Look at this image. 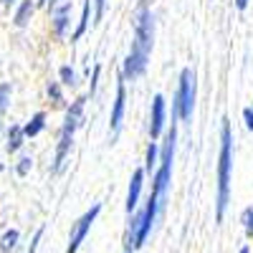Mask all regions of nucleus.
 <instances>
[{"label": "nucleus", "instance_id": "obj_16", "mask_svg": "<svg viewBox=\"0 0 253 253\" xmlns=\"http://www.w3.org/2000/svg\"><path fill=\"white\" fill-rule=\"evenodd\" d=\"M10 101H13V86L5 81V84H0V122L10 112Z\"/></svg>", "mask_w": 253, "mask_h": 253}, {"label": "nucleus", "instance_id": "obj_25", "mask_svg": "<svg viewBox=\"0 0 253 253\" xmlns=\"http://www.w3.org/2000/svg\"><path fill=\"white\" fill-rule=\"evenodd\" d=\"M56 0H36V8H53Z\"/></svg>", "mask_w": 253, "mask_h": 253}, {"label": "nucleus", "instance_id": "obj_3", "mask_svg": "<svg viewBox=\"0 0 253 253\" xmlns=\"http://www.w3.org/2000/svg\"><path fill=\"white\" fill-rule=\"evenodd\" d=\"M86 101L89 96H76L71 101V107H66V114H63L61 129H58V139H56V155H53V167L51 170L58 175L66 165V157L71 155L74 147V137L79 132V126L84 124V112H86Z\"/></svg>", "mask_w": 253, "mask_h": 253}, {"label": "nucleus", "instance_id": "obj_17", "mask_svg": "<svg viewBox=\"0 0 253 253\" xmlns=\"http://www.w3.org/2000/svg\"><path fill=\"white\" fill-rule=\"evenodd\" d=\"M58 84H61V86H76V84H79V74L71 69V66H61L58 69Z\"/></svg>", "mask_w": 253, "mask_h": 253}, {"label": "nucleus", "instance_id": "obj_9", "mask_svg": "<svg viewBox=\"0 0 253 253\" xmlns=\"http://www.w3.org/2000/svg\"><path fill=\"white\" fill-rule=\"evenodd\" d=\"M144 177H147V175H144L142 167H137V170L132 172V177H129V187H126V203H124V210H126V213H134V210L139 208Z\"/></svg>", "mask_w": 253, "mask_h": 253}, {"label": "nucleus", "instance_id": "obj_23", "mask_svg": "<svg viewBox=\"0 0 253 253\" xmlns=\"http://www.w3.org/2000/svg\"><path fill=\"white\" fill-rule=\"evenodd\" d=\"M99 76H101V66H99V63H96V66H94V74H91V86H89V99L96 94V84H99Z\"/></svg>", "mask_w": 253, "mask_h": 253}, {"label": "nucleus", "instance_id": "obj_22", "mask_svg": "<svg viewBox=\"0 0 253 253\" xmlns=\"http://www.w3.org/2000/svg\"><path fill=\"white\" fill-rule=\"evenodd\" d=\"M41 238H43V225H41L36 233H33V241H31V246H28V251L26 253H36L38 251V246H41Z\"/></svg>", "mask_w": 253, "mask_h": 253}, {"label": "nucleus", "instance_id": "obj_18", "mask_svg": "<svg viewBox=\"0 0 253 253\" xmlns=\"http://www.w3.org/2000/svg\"><path fill=\"white\" fill-rule=\"evenodd\" d=\"M107 5L109 0H91V26H99L104 15H107Z\"/></svg>", "mask_w": 253, "mask_h": 253}, {"label": "nucleus", "instance_id": "obj_14", "mask_svg": "<svg viewBox=\"0 0 253 253\" xmlns=\"http://www.w3.org/2000/svg\"><path fill=\"white\" fill-rule=\"evenodd\" d=\"M157 160H160V142L150 139V144H147V157H144V175H152L155 167H157Z\"/></svg>", "mask_w": 253, "mask_h": 253}, {"label": "nucleus", "instance_id": "obj_2", "mask_svg": "<svg viewBox=\"0 0 253 253\" xmlns=\"http://www.w3.org/2000/svg\"><path fill=\"white\" fill-rule=\"evenodd\" d=\"M230 175H233V129L230 119L220 122V150H218V190H215V220L220 223L230 203Z\"/></svg>", "mask_w": 253, "mask_h": 253}, {"label": "nucleus", "instance_id": "obj_29", "mask_svg": "<svg viewBox=\"0 0 253 253\" xmlns=\"http://www.w3.org/2000/svg\"><path fill=\"white\" fill-rule=\"evenodd\" d=\"M5 170V165H3V160H0V172H3Z\"/></svg>", "mask_w": 253, "mask_h": 253}, {"label": "nucleus", "instance_id": "obj_21", "mask_svg": "<svg viewBox=\"0 0 253 253\" xmlns=\"http://www.w3.org/2000/svg\"><path fill=\"white\" fill-rule=\"evenodd\" d=\"M241 223H243V230H246V236L253 238V205H248L243 213H241Z\"/></svg>", "mask_w": 253, "mask_h": 253}, {"label": "nucleus", "instance_id": "obj_6", "mask_svg": "<svg viewBox=\"0 0 253 253\" xmlns=\"http://www.w3.org/2000/svg\"><path fill=\"white\" fill-rule=\"evenodd\" d=\"M124 112H126V81L119 71L117 76V91H114V101H112V114H109V132L112 139H117L119 129H122V122H124Z\"/></svg>", "mask_w": 253, "mask_h": 253}, {"label": "nucleus", "instance_id": "obj_19", "mask_svg": "<svg viewBox=\"0 0 253 253\" xmlns=\"http://www.w3.org/2000/svg\"><path fill=\"white\" fill-rule=\"evenodd\" d=\"M46 94H48V99L53 101V107H63V104H66V99H63V91H61V84H58V81H48Z\"/></svg>", "mask_w": 253, "mask_h": 253}, {"label": "nucleus", "instance_id": "obj_24", "mask_svg": "<svg viewBox=\"0 0 253 253\" xmlns=\"http://www.w3.org/2000/svg\"><path fill=\"white\" fill-rule=\"evenodd\" d=\"M243 119H246V129L253 132V107H246L243 109Z\"/></svg>", "mask_w": 253, "mask_h": 253}, {"label": "nucleus", "instance_id": "obj_4", "mask_svg": "<svg viewBox=\"0 0 253 253\" xmlns=\"http://www.w3.org/2000/svg\"><path fill=\"white\" fill-rule=\"evenodd\" d=\"M195 101H198V74L195 69L187 66L180 71V79H177V91L172 99V119L190 124L195 114Z\"/></svg>", "mask_w": 253, "mask_h": 253}, {"label": "nucleus", "instance_id": "obj_13", "mask_svg": "<svg viewBox=\"0 0 253 253\" xmlns=\"http://www.w3.org/2000/svg\"><path fill=\"white\" fill-rule=\"evenodd\" d=\"M46 119H48V114H46V112H36L26 124H20V126H23V137H26V139L38 137L41 132L46 129Z\"/></svg>", "mask_w": 253, "mask_h": 253}, {"label": "nucleus", "instance_id": "obj_1", "mask_svg": "<svg viewBox=\"0 0 253 253\" xmlns=\"http://www.w3.org/2000/svg\"><path fill=\"white\" fill-rule=\"evenodd\" d=\"M134 38H132V48L124 58L122 76L124 81H137L144 76L147 66H150V56L155 48V15L147 0H139V5L134 10Z\"/></svg>", "mask_w": 253, "mask_h": 253}, {"label": "nucleus", "instance_id": "obj_11", "mask_svg": "<svg viewBox=\"0 0 253 253\" xmlns=\"http://www.w3.org/2000/svg\"><path fill=\"white\" fill-rule=\"evenodd\" d=\"M23 144H26L23 126H20V124H10L8 132H5V152L8 155H18L20 150H23Z\"/></svg>", "mask_w": 253, "mask_h": 253}, {"label": "nucleus", "instance_id": "obj_28", "mask_svg": "<svg viewBox=\"0 0 253 253\" xmlns=\"http://www.w3.org/2000/svg\"><path fill=\"white\" fill-rule=\"evenodd\" d=\"M238 253H251V251H248V246H243V248H241Z\"/></svg>", "mask_w": 253, "mask_h": 253}, {"label": "nucleus", "instance_id": "obj_10", "mask_svg": "<svg viewBox=\"0 0 253 253\" xmlns=\"http://www.w3.org/2000/svg\"><path fill=\"white\" fill-rule=\"evenodd\" d=\"M36 13V0H18L15 13H13V26L15 28H28Z\"/></svg>", "mask_w": 253, "mask_h": 253}, {"label": "nucleus", "instance_id": "obj_8", "mask_svg": "<svg viewBox=\"0 0 253 253\" xmlns=\"http://www.w3.org/2000/svg\"><path fill=\"white\" fill-rule=\"evenodd\" d=\"M71 28V3H61V5H53L51 8V31H53V38H66Z\"/></svg>", "mask_w": 253, "mask_h": 253}, {"label": "nucleus", "instance_id": "obj_27", "mask_svg": "<svg viewBox=\"0 0 253 253\" xmlns=\"http://www.w3.org/2000/svg\"><path fill=\"white\" fill-rule=\"evenodd\" d=\"M0 3H3L5 8H10V5H15V3H18V0H0Z\"/></svg>", "mask_w": 253, "mask_h": 253}, {"label": "nucleus", "instance_id": "obj_5", "mask_svg": "<svg viewBox=\"0 0 253 253\" xmlns=\"http://www.w3.org/2000/svg\"><path fill=\"white\" fill-rule=\"evenodd\" d=\"M99 213H101V203H94V205L86 210V213H84V215L71 225V236H69V248H66V253H79L81 243L86 241V236H89L91 225L96 223Z\"/></svg>", "mask_w": 253, "mask_h": 253}, {"label": "nucleus", "instance_id": "obj_20", "mask_svg": "<svg viewBox=\"0 0 253 253\" xmlns=\"http://www.w3.org/2000/svg\"><path fill=\"white\" fill-rule=\"evenodd\" d=\"M31 170H33V157L31 155H20L18 162H15V175L18 177H26Z\"/></svg>", "mask_w": 253, "mask_h": 253}, {"label": "nucleus", "instance_id": "obj_7", "mask_svg": "<svg viewBox=\"0 0 253 253\" xmlns=\"http://www.w3.org/2000/svg\"><path fill=\"white\" fill-rule=\"evenodd\" d=\"M165 126H167V101L162 94H155L150 109V139L160 142L165 134Z\"/></svg>", "mask_w": 253, "mask_h": 253}, {"label": "nucleus", "instance_id": "obj_26", "mask_svg": "<svg viewBox=\"0 0 253 253\" xmlns=\"http://www.w3.org/2000/svg\"><path fill=\"white\" fill-rule=\"evenodd\" d=\"M248 3H251V0H236V8H238V10H246Z\"/></svg>", "mask_w": 253, "mask_h": 253}, {"label": "nucleus", "instance_id": "obj_12", "mask_svg": "<svg viewBox=\"0 0 253 253\" xmlns=\"http://www.w3.org/2000/svg\"><path fill=\"white\" fill-rule=\"evenodd\" d=\"M89 23H91V0H84V5H81V15H79V23H76L74 33H71V43H76V41H81L84 36H86Z\"/></svg>", "mask_w": 253, "mask_h": 253}, {"label": "nucleus", "instance_id": "obj_15", "mask_svg": "<svg viewBox=\"0 0 253 253\" xmlns=\"http://www.w3.org/2000/svg\"><path fill=\"white\" fill-rule=\"evenodd\" d=\"M18 241H20V230L18 228H8L3 236H0V251L3 253H10L18 248Z\"/></svg>", "mask_w": 253, "mask_h": 253}]
</instances>
